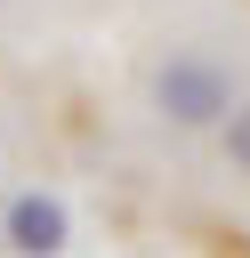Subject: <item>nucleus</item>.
<instances>
[{"label":"nucleus","mask_w":250,"mask_h":258,"mask_svg":"<svg viewBox=\"0 0 250 258\" xmlns=\"http://www.w3.org/2000/svg\"><path fill=\"white\" fill-rule=\"evenodd\" d=\"M153 105L177 121V129H210V121H226L234 113V81L210 64V56H169L161 73H153Z\"/></svg>","instance_id":"nucleus-1"},{"label":"nucleus","mask_w":250,"mask_h":258,"mask_svg":"<svg viewBox=\"0 0 250 258\" xmlns=\"http://www.w3.org/2000/svg\"><path fill=\"white\" fill-rule=\"evenodd\" d=\"M8 242H16L24 258H56V250H65V202L16 194V202H8Z\"/></svg>","instance_id":"nucleus-2"},{"label":"nucleus","mask_w":250,"mask_h":258,"mask_svg":"<svg viewBox=\"0 0 250 258\" xmlns=\"http://www.w3.org/2000/svg\"><path fill=\"white\" fill-rule=\"evenodd\" d=\"M218 129H226V161H234V169L250 177V105H234V113H226Z\"/></svg>","instance_id":"nucleus-3"}]
</instances>
